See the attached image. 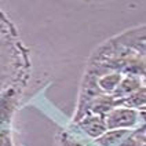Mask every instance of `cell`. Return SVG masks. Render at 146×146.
<instances>
[{
    "mask_svg": "<svg viewBox=\"0 0 146 146\" xmlns=\"http://www.w3.org/2000/svg\"><path fill=\"white\" fill-rule=\"evenodd\" d=\"M142 116H143V113L139 110L123 108V106H116L105 116L106 131L134 130V127H137L139 124Z\"/></svg>",
    "mask_w": 146,
    "mask_h": 146,
    "instance_id": "6da1fadb",
    "label": "cell"
},
{
    "mask_svg": "<svg viewBox=\"0 0 146 146\" xmlns=\"http://www.w3.org/2000/svg\"><path fill=\"white\" fill-rule=\"evenodd\" d=\"M98 76L94 73L86 70V74L83 77V83L80 87V95H79V102H77V109H76V117H74V123L81 120L86 114L88 113V109L91 104L97 99L98 97L104 95L102 91L99 90L97 84Z\"/></svg>",
    "mask_w": 146,
    "mask_h": 146,
    "instance_id": "7a4b0ae2",
    "label": "cell"
},
{
    "mask_svg": "<svg viewBox=\"0 0 146 146\" xmlns=\"http://www.w3.org/2000/svg\"><path fill=\"white\" fill-rule=\"evenodd\" d=\"M77 127L80 128L86 135H88L91 139H98L101 135L106 132L105 117L97 116V114H87L81 120L76 123Z\"/></svg>",
    "mask_w": 146,
    "mask_h": 146,
    "instance_id": "3957f363",
    "label": "cell"
},
{
    "mask_svg": "<svg viewBox=\"0 0 146 146\" xmlns=\"http://www.w3.org/2000/svg\"><path fill=\"white\" fill-rule=\"evenodd\" d=\"M143 86V80L142 77H137V76H123L120 84L117 86V88L114 90V92L110 95V97L119 101V99H123V98H127L128 95L137 92L138 90H141Z\"/></svg>",
    "mask_w": 146,
    "mask_h": 146,
    "instance_id": "277c9868",
    "label": "cell"
},
{
    "mask_svg": "<svg viewBox=\"0 0 146 146\" xmlns=\"http://www.w3.org/2000/svg\"><path fill=\"white\" fill-rule=\"evenodd\" d=\"M123 79V74L120 72H108L105 74L98 76L97 84L99 90L102 91V94L105 95H112L114 90L117 88V86L120 84Z\"/></svg>",
    "mask_w": 146,
    "mask_h": 146,
    "instance_id": "5b68a950",
    "label": "cell"
},
{
    "mask_svg": "<svg viewBox=\"0 0 146 146\" xmlns=\"http://www.w3.org/2000/svg\"><path fill=\"white\" fill-rule=\"evenodd\" d=\"M134 130H110L95 139L97 146H117L130 135Z\"/></svg>",
    "mask_w": 146,
    "mask_h": 146,
    "instance_id": "8992f818",
    "label": "cell"
},
{
    "mask_svg": "<svg viewBox=\"0 0 146 146\" xmlns=\"http://www.w3.org/2000/svg\"><path fill=\"white\" fill-rule=\"evenodd\" d=\"M145 87H142L141 90H138L137 92L128 95L127 98H123L116 101V106H123V108H130V109H135L141 112L145 109Z\"/></svg>",
    "mask_w": 146,
    "mask_h": 146,
    "instance_id": "52a82bcc",
    "label": "cell"
},
{
    "mask_svg": "<svg viewBox=\"0 0 146 146\" xmlns=\"http://www.w3.org/2000/svg\"><path fill=\"white\" fill-rule=\"evenodd\" d=\"M117 146H145V130L141 127V130L132 131L127 138Z\"/></svg>",
    "mask_w": 146,
    "mask_h": 146,
    "instance_id": "ba28073f",
    "label": "cell"
},
{
    "mask_svg": "<svg viewBox=\"0 0 146 146\" xmlns=\"http://www.w3.org/2000/svg\"><path fill=\"white\" fill-rule=\"evenodd\" d=\"M59 142H61V146H87L84 145L83 142H80V141H77V139L72 138L70 135H68V134H62V137H61V139H59Z\"/></svg>",
    "mask_w": 146,
    "mask_h": 146,
    "instance_id": "9c48e42d",
    "label": "cell"
},
{
    "mask_svg": "<svg viewBox=\"0 0 146 146\" xmlns=\"http://www.w3.org/2000/svg\"><path fill=\"white\" fill-rule=\"evenodd\" d=\"M4 74H6V72H4V68H3V65L0 64V83L3 81V77H4Z\"/></svg>",
    "mask_w": 146,
    "mask_h": 146,
    "instance_id": "30bf717a",
    "label": "cell"
}]
</instances>
